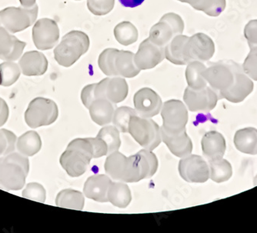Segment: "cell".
<instances>
[{"label":"cell","mask_w":257,"mask_h":233,"mask_svg":"<svg viewBox=\"0 0 257 233\" xmlns=\"http://www.w3.org/2000/svg\"><path fill=\"white\" fill-rule=\"evenodd\" d=\"M9 117V107L7 102L0 98V127L7 123Z\"/></svg>","instance_id":"45"},{"label":"cell","mask_w":257,"mask_h":233,"mask_svg":"<svg viewBox=\"0 0 257 233\" xmlns=\"http://www.w3.org/2000/svg\"><path fill=\"white\" fill-rule=\"evenodd\" d=\"M254 185H255V186H256L257 185V176L255 178V182H254Z\"/></svg>","instance_id":"49"},{"label":"cell","mask_w":257,"mask_h":233,"mask_svg":"<svg viewBox=\"0 0 257 233\" xmlns=\"http://www.w3.org/2000/svg\"><path fill=\"white\" fill-rule=\"evenodd\" d=\"M244 36L249 43V47L257 46V20H252L247 23L244 29Z\"/></svg>","instance_id":"42"},{"label":"cell","mask_w":257,"mask_h":233,"mask_svg":"<svg viewBox=\"0 0 257 233\" xmlns=\"http://www.w3.org/2000/svg\"><path fill=\"white\" fill-rule=\"evenodd\" d=\"M242 68L249 78L257 81V46L250 47V52L244 61Z\"/></svg>","instance_id":"41"},{"label":"cell","mask_w":257,"mask_h":233,"mask_svg":"<svg viewBox=\"0 0 257 233\" xmlns=\"http://www.w3.org/2000/svg\"><path fill=\"white\" fill-rule=\"evenodd\" d=\"M108 175H93L88 178L83 187L86 197L99 202H108V191L112 183Z\"/></svg>","instance_id":"18"},{"label":"cell","mask_w":257,"mask_h":233,"mask_svg":"<svg viewBox=\"0 0 257 233\" xmlns=\"http://www.w3.org/2000/svg\"><path fill=\"white\" fill-rule=\"evenodd\" d=\"M203 77L209 86L217 93L218 97L232 88L234 83V72L231 60L210 63L203 71Z\"/></svg>","instance_id":"9"},{"label":"cell","mask_w":257,"mask_h":233,"mask_svg":"<svg viewBox=\"0 0 257 233\" xmlns=\"http://www.w3.org/2000/svg\"><path fill=\"white\" fill-rule=\"evenodd\" d=\"M206 66L200 61H193L187 64L186 69V79L189 87L193 89H200L207 85L205 78L203 77V71Z\"/></svg>","instance_id":"31"},{"label":"cell","mask_w":257,"mask_h":233,"mask_svg":"<svg viewBox=\"0 0 257 233\" xmlns=\"http://www.w3.org/2000/svg\"><path fill=\"white\" fill-rule=\"evenodd\" d=\"M60 39V29L51 19H41L35 23L33 29V40L40 50H51Z\"/></svg>","instance_id":"13"},{"label":"cell","mask_w":257,"mask_h":233,"mask_svg":"<svg viewBox=\"0 0 257 233\" xmlns=\"http://www.w3.org/2000/svg\"><path fill=\"white\" fill-rule=\"evenodd\" d=\"M20 76V69L18 65L7 61L0 64V85L10 86L15 83Z\"/></svg>","instance_id":"36"},{"label":"cell","mask_w":257,"mask_h":233,"mask_svg":"<svg viewBox=\"0 0 257 233\" xmlns=\"http://www.w3.org/2000/svg\"><path fill=\"white\" fill-rule=\"evenodd\" d=\"M41 147V138L35 131H29L22 135L17 143V150L23 156H34L40 151Z\"/></svg>","instance_id":"30"},{"label":"cell","mask_w":257,"mask_h":233,"mask_svg":"<svg viewBox=\"0 0 257 233\" xmlns=\"http://www.w3.org/2000/svg\"><path fill=\"white\" fill-rule=\"evenodd\" d=\"M114 36L119 44L130 46L138 40V30L131 22H122L114 29Z\"/></svg>","instance_id":"33"},{"label":"cell","mask_w":257,"mask_h":233,"mask_svg":"<svg viewBox=\"0 0 257 233\" xmlns=\"http://www.w3.org/2000/svg\"><path fill=\"white\" fill-rule=\"evenodd\" d=\"M119 3L126 8H135L144 4L145 0H119Z\"/></svg>","instance_id":"46"},{"label":"cell","mask_w":257,"mask_h":233,"mask_svg":"<svg viewBox=\"0 0 257 233\" xmlns=\"http://www.w3.org/2000/svg\"><path fill=\"white\" fill-rule=\"evenodd\" d=\"M185 104L193 112H209L216 107L219 100L217 93L210 86L200 89L187 87L183 94Z\"/></svg>","instance_id":"10"},{"label":"cell","mask_w":257,"mask_h":233,"mask_svg":"<svg viewBox=\"0 0 257 233\" xmlns=\"http://www.w3.org/2000/svg\"><path fill=\"white\" fill-rule=\"evenodd\" d=\"M93 156V147L89 138L76 139L69 143L61 155L60 164L69 176L79 177L86 173Z\"/></svg>","instance_id":"2"},{"label":"cell","mask_w":257,"mask_h":233,"mask_svg":"<svg viewBox=\"0 0 257 233\" xmlns=\"http://www.w3.org/2000/svg\"><path fill=\"white\" fill-rule=\"evenodd\" d=\"M20 66L25 76H42L47 70L48 61L45 55L40 52H27L22 56Z\"/></svg>","instance_id":"22"},{"label":"cell","mask_w":257,"mask_h":233,"mask_svg":"<svg viewBox=\"0 0 257 233\" xmlns=\"http://www.w3.org/2000/svg\"><path fill=\"white\" fill-rule=\"evenodd\" d=\"M189 36L177 35L164 47L165 58L173 64L184 66L190 63L186 56V46Z\"/></svg>","instance_id":"24"},{"label":"cell","mask_w":257,"mask_h":233,"mask_svg":"<svg viewBox=\"0 0 257 233\" xmlns=\"http://www.w3.org/2000/svg\"><path fill=\"white\" fill-rule=\"evenodd\" d=\"M119 131L115 126H105L101 129L97 137L102 139L108 146V155L118 151L120 148L121 140Z\"/></svg>","instance_id":"34"},{"label":"cell","mask_w":257,"mask_h":233,"mask_svg":"<svg viewBox=\"0 0 257 233\" xmlns=\"http://www.w3.org/2000/svg\"><path fill=\"white\" fill-rule=\"evenodd\" d=\"M56 205L62 208L83 210L85 205L84 195L79 191L64 189L56 196Z\"/></svg>","instance_id":"29"},{"label":"cell","mask_w":257,"mask_h":233,"mask_svg":"<svg viewBox=\"0 0 257 233\" xmlns=\"http://www.w3.org/2000/svg\"><path fill=\"white\" fill-rule=\"evenodd\" d=\"M163 118L162 130L169 134H178L186 130L188 122V110L186 105L178 99H170L162 105Z\"/></svg>","instance_id":"8"},{"label":"cell","mask_w":257,"mask_h":233,"mask_svg":"<svg viewBox=\"0 0 257 233\" xmlns=\"http://www.w3.org/2000/svg\"><path fill=\"white\" fill-rule=\"evenodd\" d=\"M161 136L162 141L175 156L183 158L191 154L193 143L186 130L178 134H169L161 128Z\"/></svg>","instance_id":"20"},{"label":"cell","mask_w":257,"mask_h":233,"mask_svg":"<svg viewBox=\"0 0 257 233\" xmlns=\"http://www.w3.org/2000/svg\"><path fill=\"white\" fill-rule=\"evenodd\" d=\"M20 2L23 7H27V8H30L37 5L36 0H20Z\"/></svg>","instance_id":"48"},{"label":"cell","mask_w":257,"mask_h":233,"mask_svg":"<svg viewBox=\"0 0 257 233\" xmlns=\"http://www.w3.org/2000/svg\"><path fill=\"white\" fill-rule=\"evenodd\" d=\"M76 1H80V0H76Z\"/></svg>","instance_id":"50"},{"label":"cell","mask_w":257,"mask_h":233,"mask_svg":"<svg viewBox=\"0 0 257 233\" xmlns=\"http://www.w3.org/2000/svg\"><path fill=\"white\" fill-rule=\"evenodd\" d=\"M177 35L173 27L162 17L160 22L152 27L149 39L154 44L164 48Z\"/></svg>","instance_id":"28"},{"label":"cell","mask_w":257,"mask_h":233,"mask_svg":"<svg viewBox=\"0 0 257 233\" xmlns=\"http://www.w3.org/2000/svg\"><path fill=\"white\" fill-rule=\"evenodd\" d=\"M128 93L126 81L120 76H112L102 79L95 88L96 99H106L113 104L125 100Z\"/></svg>","instance_id":"12"},{"label":"cell","mask_w":257,"mask_h":233,"mask_svg":"<svg viewBox=\"0 0 257 233\" xmlns=\"http://www.w3.org/2000/svg\"><path fill=\"white\" fill-rule=\"evenodd\" d=\"M132 52L116 50L113 58V69L115 76L134 78L139 75L140 69L137 67Z\"/></svg>","instance_id":"23"},{"label":"cell","mask_w":257,"mask_h":233,"mask_svg":"<svg viewBox=\"0 0 257 233\" xmlns=\"http://www.w3.org/2000/svg\"><path fill=\"white\" fill-rule=\"evenodd\" d=\"M115 51H116V49H112V48L106 49L102 52L98 59V65H99V69L103 72L104 74L109 76V77L115 76V71L113 69V58Z\"/></svg>","instance_id":"37"},{"label":"cell","mask_w":257,"mask_h":233,"mask_svg":"<svg viewBox=\"0 0 257 233\" xmlns=\"http://www.w3.org/2000/svg\"><path fill=\"white\" fill-rule=\"evenodd\" d=\"M29 170L28 158L21 153H11L0 158V189L7 191L23 189Z\"/></svg>","instance_id":"1"},{"label":"cell","mask_w":257,"mask_h":233,"mask_svg":"<svg viewBox=\"0 0 257 233\" xmlns=\"http://www.w3.org/2000/svg\"><path fill=\"white\" fill-rule=\"evenodd\" d=\"M164 59V48L154 44L149 38L141 43L134 56L136 64L140 70L154 69Z\"/></svg>","instance_id":"17"},{"label":"cell","mask_w":257,"mask_h":233,"mask_svg":"<svg viewBox=\"0 0 257 233\" xmlns=\"http://www.w3.org/2000/svg\"><path fill=\"white\" fill-rule=\"evenodd\" d=\"M115 104L106 99H96L91 104L89 115L92 121L99 126H107L112 122Z\"/></svg>","instance_id":"25"},{"label":"cell","mask_w":257,"mask_h":233,"mask_svg":"<svg viewBox=\"0 0 257 233\" xmlns=\"http://www.w3.org/2000/svg\"><path fill=\"white\" fill-rule=\"evenodd\" d=\"M134 104L137 115L152 118L161 111V97L150 88H143L134 95Z\"/></svg>","instance_id":"16"},{"label":"cell","mask_w":257,"mask_h":233,"mask_svg":"<svg viewBox=\"0 0 257 233\" xmlns=\"http://www.w3.org/2000/svg\"><path fill=\"white\" fill-rule=\"evenodd\" d=\"M209 178L213 182L221 183L229 180L232 176L230 163L226 159H219L209 161Z\"/></svg>","instance_id":"32"},{"label":"cell","mask_w":257,"mask_h":233,"mask_svg":"<svg viewBox=\"0 0 257 233\" xmlns=\"http://www.w3.org/2000/svg\"><path fill=\"white\" fill-rule=\"evenodd\" d=\"M23 196L27 199L43 203L46 200V190L40 184L32 182L29 183L23 190Z\"/></svg>","instance_id":"40"},{"label":"cell","mask_w":257,"mask_h":233,"mask_svg":"<svg viewBox=\"0 0 257 233\" xmlns=\"http://www.w3.org/2000/svg\"><path fill=\"white\" fill-rule=\"evenodd\" d=\"M96 85V83L89 84L85 86L81 92V100L86 108H89L92 102L96 99L95 95Z\"/></svg>","instance_id":"44"},{"label":"cell","mask_w":257,"mask_h":233,"mask_svg":"<svg viewBox=\"0 0 257 233\" xmlns=\"http://www.w3.org/2000/svg\"><path fill=\"white\" fill-rule=\"evenodd\" d=\"M180 2L188 4L195 10H198L200 8V5L203 3V0H178Z\"/></svg>","instance_id":"47"},{"label":"cell","mask_w":257,"mask_h":233,"mask_svg":"<svg viewBox=\"0 0 257 233\" xmlns=\"http://www.w3.org/2000/svg\"><path fill=\"white\" fill-rule=\"evenodd\" d=\"M132 200L131 189L123 182H112L108 191V201L114 206L126 208Z\"/></svg>","instance_id":"27"},{"label":"cell","mask_w":257,"mask_h":233,"mask_svg":"<svg viewBox=\"0 0 257 233\" xmlns=\"http://www.w3.org/2000/svg\"><path fill=\"white\" fill-rule=\"evenodd\" d=\"M201 146L203 155L209 161L222 159L226 152V140L219 132L206 133L202 139Z\"/></svg>","instance_id":"21"},{"label":"cell","mask_w":257,"mask_h":233,"mask_svg":"<svg viewBox=\"0 0 257 233\" xmlns=\"http://www.w3.org/2000/svg\"><path fill=\"white\" fill-rule=\"evenodd\" d=\"M232 69L234 72V83L232 88L223 92L219 99H225L233 103L242 102L253 90V82L244 72L240 65L231 60Z\"/></svg>","instance_id":"14"},{"label":"cell","mask_w":257,"mask_h":233,"mask_svg":"<svg viewBox=\"0 0 257 233\" xmlns=\"http://www.w3.org/2000/svg\"><path fill=\"white\" fill-rule=\"evenodd\" d=\"M26 43L20 41L8 30L0 27V59L16 61L21 56Z\"/></svg>","instance_id":"19"},{"label":"cell","mask_w":257,"mask_h":233,"mask_svg":"<svg viewBox=\"0 0 257 233\" xmlns=\"http://www.w3.org/2000/svg\"><path fill=\"white\" fill-rule=\"evenodd\" d=\"M115 5V0H87V7L92 14L105 16L109 14Z\"/></svg>","instance_id":"39"},{"label":"cell","mask_w":257,"mask_h":233,"mask_svg":"<svg viewBox=\"0 0 257 233\" xmlns=\"http://www.w3.org/2000/svg\"><path fill=\"white\" fill-rule=\"evenodd\" d=\"M91 143H92V147H93V152H94V159L102 157V156L108 155L107 144L105 143L102 139L99 138L96 136L95 138H89Z\"/></svg>","instance_id":"43"},{"label":"cell","mask_w":257,"mask_h":233,"mask_svg":"<svg viewBox=\"0 0 257 233\" xmlns=\"http://www.w3.org/2000/svg\"><path fill=\"white\" fill-rule=\"evenodd\" d=\"M234 144L241 153L257 155V130L252 127L238 130L235 134Z\"/></svg>","instance_id":"26"},{"label":"cell","mask_w":257,"mask_h":233,"mask_svg":"<svg viewBox=\"0 0 257 233\" xmlns=\"http://www.w3.org/2000/svg\"><path fill=\"white\" fill-rule=\"evenodd\" d=\"M38 17V6L33 7H8L0 11V27L10 33H19L33 25Z\"/></svg>","instance_id":"6"},{"label":"cell","mask_w":257,"mask_h":233,"mask_svg":"<svg viewBox=\"0 0 257 233\" xmlns=\"http://www.w3.org/2000/svg\"><path fill=\"white\" fill-rule=\"evenodd\" d=\"M128 133L140 146L150 151L162 143L161 128L151 118L134 115L130 121Z\"/></svg>","instance_id":"4"},{"label":"cell","mask_w":257,"mask_h":233,"mask_svg":"<svg viewBox=\"0 0 257 233\" xmlns=\"http://www.w3.org/2000/svg\"><path fill=\"white\" fill-rule=\"evenodd\" d=\"M89 45V36L86 33L78 30L69 32L55 48V59L60 66L69 67L87 53Z\"/></svg>","instance_id":"3"},{"label":"cell","mask_w":257,"mask_h":233,"mask_svg":"<svg viewBox=\"0 0 257 233\" xmlns=\"http://www.w3.org/2000/svg\"><path fill=\"white\" fill-rule=\"evenodd\" d=\"M17 137L9 130H0V156L10 154L15 150Z\"/></svg>","instance_id":"38"},{"label":"cell","mask_w":257,"mask_h":233,"mask_svg":"<svg viewBox=\"0 0 257 233\" xmlns=\"http://www.w3.org/2000/svg\"><path fill=\"white\" fill-rule=\"evenodd\" d=\"M189 62H208L215 53V44L212 39L204 33H196L189 37L186 46Z\"/></svg>","instance_id":"15"},{"label":"cell","mask_w":257,"mask_h":233,"mask_svg":"<svg viewBox=\"0 0 257 233\" xmlns=\"http://www.w3.org/2000/svg\"><path fill=\"white\" fill-rule=\"evenodd\" d=\"M179 173L182 179L192 183H203L209 178V166L202 156L189 155L179 163Z\"/></svg>","instance_id":"11"},{"label":"cell","mask_w":257,"mask_h":233,"mask_svg":"<svg viewBox=\"0 0 257 233\" xmlns=\"http://www.w3.org/2000/svg\"><path fill=\"white\" fill-rule=\"evenodd\" d=\"M59 115L57 105L54 101L37 97L30 102L25 112V120L30 128L36 129L53 124Z\"/></svg>","instance_id":"5"},{"label":"cell","mask_w":257,"mask_h":233,"mask_svg":"<svg viewBox=\"0 0 257 233\" xmlns=\"http://www.w3.org/2000/svg\"><path fill=\"white\" fill-rule=\"evenodd\" d=\"M104 169L111 179L123 182H136L137 166L135 157H126L120 152L115 151L106 158Z\"/></svg>","instance_id":"7"},{"label":"cell","mask_w":257,"mask_h":233,"mask_svg":"<svg viewBox=\"0 0 257 233\" xmlns=\"http://www.w3.org/2000/svg\"><path fill=\"white\" fill-rule=\"evenodd\" d=\"M137 115L135 108L128 106H121L115 108L112 123L120 133H128L131 119Z\"/></svg>","instance_id":"35"}]
</instances>
